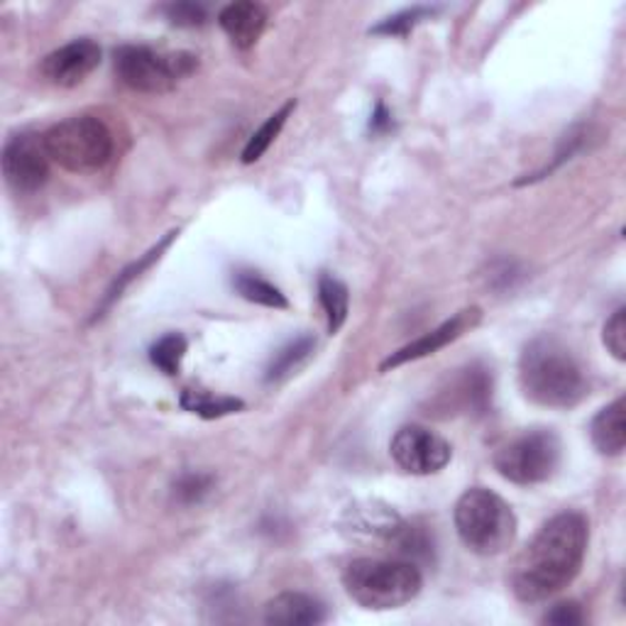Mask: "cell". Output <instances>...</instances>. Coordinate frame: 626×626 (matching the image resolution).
I'll list each match as a JSON object with an SVG mask.
<instances>
[{
  "label": "cell",
  "instance_id": "1",
  "mask_svg": "<svg viewBox=\"0 0 626 626\" xmlns=\"http://www.w3.org/2000/svg\"><path fill=\"white\" fill-rule=\"evenodd\" d=\"M590 541V524L580 511H560L536 531L514 560L511 593L526 605L544 603L578 578Z\"/></svg>",
  "mask_w": 626,
  "mask_h": 626
},
{
  "label": "cell",
  "instance_id": "2",
  "mask_svg": "<svg viewBox=\"0 0 626 626\" xmlns=\"http://www.w3.org/2000/svg\"><path fill=\"white\" fill-rule=\"evenodd\" d=\"M519 385L526 399L548 409H570L580 404L587 391L580 362L554 336H538L524 348Z\"/></svg>",
  "mask_w": 626,
  "mask_h": 626
},
{
  "label": "cell",
  "instance_id": "3",
  "mask_svg": "<svg viewBox=\"0 0 626 626\" xmlns=\"http://www.w3.org/2000/svg\"><path fill=\"white\" fill-rule=\"evenodd\" d=\"M342 587L362 609L387 612L409 605L421 593L424 578L419 566L409 560L358 558L342 570Z\"/></svg>",
  "mask_w": 626,
  "mask_h": 626
},
{
  "label": "cell",
  "instance_id": "4",
  "mask_svg": "<svg viewBox=\"0 0 626 626\" xmlns=\"http://www.w3.org/2000/svg\"><path fill=\"white\" fill-rule=\"evenodd\" d=\"M456 531L477 556H499L517 538L514 509L487 487H473L456 505Z\"/></svg>",
  "mask_w": 626,
  "mask_h": 626
},
{
  "label": "cell",
  "instance_id": "5",
  "mask_svg": "<svg viewBox=\"0 0 626 626\" xmlns=\"http://www.w3.org/2000/svg\"><path fill=\"white\" fill-rule=\"evenodd\" d=\"M49 159L73 175H91L103 169L113 157V135L103 120L73 116L44 132Z\"/></svg>",
  "mask_w": 626,
  "mask_h": 626
},
{
  "label": "cell",
  "instance_id": "6",
  "mask_svg": "<svg viewBox=\"0 0 626 626\" xmlns=\"http://www.w3.org/2000/svg\"><path fill=\"white\" fill-rule=\"evenodd\" d=\"M113 67L118 79L138 93H167L196 69V57L187 52L162 54L142 44L116 49Z\"/></svg>",
  "mask_w": 626,
  "mask_h": 626
},
{
  "label": "cell",
  "instance_id": "7",
  "mask_svg": "<svg viewBox=\"0 0 626 626\" xmlns=\"http://www.w3.org/2000/svg\"><path fill=\"white\" fill-rule=\"evenodd\" d=\"M495 470L514 485H541L560 465V440L554 431L538 428L509 440L495 453Z\"/></svg>",
  "mask_w": 626,
  "mask_h": 626
},
{
  "label": "cell",
  "instance_id": "8",
  "mask_svg": "<svg viewBox=\"0 0 626 626\" xmlns=\"http://www.w3.org/2000/svg\"><path fill=\"white\" fill-rule=\"evenodd\" d=\"M391 460L409 475H436L453 458V448L444 436L426 426H401L389 444Z\"/></svg>",
  "mask_w": 626,
  "mask_h": 626
},
{
  "label": "cell",
  "instance_id": "9",
  "mask_svg": "<svg viewBox=\"0 0 626 626\" xmlns=\"http://www.w3.org/2000/svg\"><path fill=\"white\" fill-rule=\"evenodd\" d=\"M49 162L44 135L18 132L3 147V175L18 193L40 191L49 179Z\"/></svg>",
  "mask_w": 626,
  "mask_h": 626
},
{
  "label": "cell",
  "instance_id": "10",
  "mask_svg": "<svg viewBox=\"0 0 626 626\" xmlns=\"http://www.w3.org/2000/svg\"><path fill=\"white\" fill-rule=\"evenodd\" d=\"M98 64H101V47L89 37H81L49 52L42 59L40 73L59 89H73L89 79Z\"/></svg>",
  "mask_w": 626,
  "mask_h": 626
},
{
  "label": "cell",
  "instance_id": "11",
  "mask_svg": "<svg viewBox=\"0 0 626 626\" xmlns=\"http://www.w3.org/2000/svg\"><path fill=\"white\" fill-rule=\"evenodd\" d=\"M480 318H483V311L477 309V306H473V309L458 311L456 316L448 318V321H444L438 328L428 330L426 336L411 340L409 346L399 348L397 352H391L389 358L382 365H379V370L389 372L399 365H407L411 360H421V358H428V355H436L440 348L450 346L453 340H458L460 336L468 334V330H473L477 324H480Z\"/></svg>",
  "mask_w": 626,
  "mask_h": 626
},
{
  "label": "cell",
  "instance_id": "12",
  "mask_svg": "<svg viewBox=\"0 0 626 626\" xmlns=\"http://www.w3.org/2000/svg\"><path fill=\"white\" fill-rule=\"evenodd\" d=\"M218 22L232 44L238 49H250L267 28V10L260 3L242 0V3H230L220 10Z\"/></svg>",
  "mask_w": 626,
  "mask_h": 626
},
{
  "label": "cell",
  "instance_id": "13",
  "mask_svg": "<svg viewBox=\"0 0 626 626\" xmlns=\"http://www.w3.org/2000/svg\"><path fill=\"white\" fill-rule=\"evenodd\" d=\"M326 605L306 593H281L265 605V622L277 626H311L326 622Z\"/></svg>",
  "mask_w": 626,
  "mask_h": 626
},
{
  "label": "cell",
  "instance_id": "14",
  "mask_svg": "<svg viewBox=\"0 0 626 626\" xmlns=\"http://www.w3.org/2000/svg\"><path fill=\"white\" fill-rule=\"evenodd\" d=\"M590 436L595 448L603 453V456L617 458L624 453L626 446V404L624 397H617L612 404H607L605 409H599V414L590 424Z\"/></svg>",
  "mask_w": 626,
  "mask_h": 626
},
{
  "label": "cell",
  "instance_id": "15",
  "mask_svg": "<svg viewBox=\"0 0 626 626\" xmlns=\"http://www.w3.org/2000/svg\"><path fill=\"white\" fill-rule=\"evenodd\" d=\"M387 541L395 548L397 558L409 560L414 566H419V563H434V536L424 524L397 521L395 529L387 534Z\"/></svg>",
  "mask_w": 626,
  "mask_h": 626
},
{
  "label": "cell",
  "instance_id": "16",
  "mask_svg": "<svg viewBox=\"0 0 626 626\" xmlns=\"http://www.w3.org/2000/svg\"><path fill=\"white\" fill-rule=\"evenodd\" d=\"M450 397L463 411L487 414L489 404H493V375L480 365L468 367V370L456 379V387H453Z\"/></svg>",
  "mask_w": 626,
  "mask_h": 626
},
{
  "label": "cell",
  "instance_id": "17",
  "mask_svg": "<svg viewBox=\"0 0 626 626\" xmlns=\"http://www.w3.org/2000/svg\"><path fill=\"white\" fill-rule=\"evenodd\" d=\"M318 299H321L328 318V334L334 336L342 328V324H346L350 311L348 287L334 275H321V279H318Z\"/></svg>",
  "mask_w": 626,
  "mask_h": 626
},
{
  "label": "cell",
  "instance_id": "18",
  "mask_svg": "<svg viewBox=\"0 0 626 626\" xmlns=\"http://www.w3.org/2000/svg\"><path fill=\"white\" fill-rule=\"evenodd\" d=\"M179 404L181 409H187L196 416H203V419H220V416L238 414L240 409H245L242 399L216 397L211 391H201V389H183Z\"/></svg>",
  "mask_w": 626,
  "mask_h": 626
},
{
  "label": "cell",
  "instance_id": "19",
  "mask_svg": "<svg viewBox=\"0 0 626 626\" xmlns=\"http://www.w3.org/2000/svg\"><path fill=\"white\" fill-rule=\"evenodd\" d=\"M175 238H177V232H169V236H167L162 242L155 245V248H152L150 252H147L145 257H140L138 262H132L128 269H122V272L118 275V279L113 281V287L108 289L103 304L98 306V311H96V316H93V321H96V318H101V316L108 311V306L113 304L116 299H120V297H122V291H126V289L132 285L135 279H138L142 272H147V269H150V267L159 260V257H162V252L169 248V242L175 240Z\"/></svg>",
  "mask_w": 626,
  "mask_h": 626
},
{
  "label": "cell",
  "instance_id": "20",
  "mask_svg": "<svg viewBox=\"0 0 626 626\" xmlns=\"http://www.w3.org/2000/svg\"><path fill=\"white\" fill-rule=\"evenodd\" d=\"M294 110H297V101H287L285 106L277 110V113H272L262 122L260 130H257L252 138L248 140V145H245V150H242V162L245 165L257 162V159H260L269 150V145L277 140V135L281 132V128L287 126V120H289Z\"/></svg>",
  "mask_w": 626,
  "mask_h": 626
},
{
  "label": "cell",
  "instance_id": "21",
  "mask_svg": "<svg viewBox=\"0 0 626 626\" xmlns=\"http://www.w3.org/2000/svg\"><path fill=\"white\" fill-rule=\"evenodd\" d=\"M232 287H236L242 299L267 306V309H287L289 306L285 294L255 272H236L232 275Z\"/></svg>",
  "mask_w": 626,
  "mask_h": 626
},
{
  "label": "cell",
  "instance_id": "22",
  "mask_svg": "<svg viewBox=\"0 0 626 626\" xmlns=\"http://www.w3.org/2000/svg\"><path fill=\"white\" fill-rule=\"evenodd\" d=\"M314 348H316V340L311 336H299L291 342H287L285 348L275 352L272 362H269L267 375H265L267 382H279L281 377H287L289 372L297 370V367L314 352Z\"/></svg>",
  "mask_w": 626,
  "mask_h": 626
},
{
  "label": "cell",
  "instance_id": "23",
  "mask_svg": "<svg viewBox=\"0 0 626 626\" xmlns=\"http://www.w3.org/2000/svg\"><path fill=\"white\" fill-rule=\"evenodd\" d=\"M187 348L189 342L181 334H167L150 348V360L157 370L175 377L181 370V360L183 355H187Z\"/></svg>",
  "mask_w": 626,
  "mask_h": 626
},
{
  "label": "cell",
  "instance_id": "24",
  "mask_svg": "<svg viewBox=\"0 0 626 626\" xmlns=\"http://www.w3.org/2000/svg\"><path fill=\"white\" fill-rule=\"evenodd\" d=\"M434 12H436V8H424V6L401 10V12H397V16L387 18L385 22L375 24L370 32L372 34H409V30L414 28V24H419L421 20L431 18Z\"/></svg>",
  "mask_w": 626,
  "mask_h": 626
},
{
  "label": "cell",
  "instance_id": "25",
  "mask_svg": "<svg viewBox=\"0 0 626 626\" xmlns=\"http://www.w3.org/2000/svg\"><path fill=\"white\" fill-rule=\"evenodd\" d=\"M213 487V477L203 473H187L181 475L175 485V497L181 505H193V501H201Z\"/></svg>",
  "mask_w": 626,
  "mask_h": 626
},
{
  "label": "cell",
  "instance_id": "26",
  "mask_svg": "<svg viewBox=\"0 0 626 626\" xmlns=\"http://www.w3.org/2000/svg\"><path fill=\"white\" fill-rule=\"evenodd\" d=\"M603 342L619 362L626 360V311L624 309H617L605 324Z\"/></svg>",
  "mask_w": 626,
  "mask_h": 626
},
{
  "label": "cell",
  "instance_id": "27",
  "mask_svg": "<svg viewBox=\"0 0 626 626\" xmlns=\"http://www.w3.org/2000/svg\"><path fill=\"white\" fill-rule=\"evenodd\" d=\"M162 12L171 24H177V28H201L206 22V8L196 3H171L165 6Z\"/></svg>",
  "mask_w": 626,
  "mask_h": 626
},
{
  "label": "cell",
  "instance_id": "28",
  "mask_svg": "<svg viewBox=\"0 0 626 626\" xmlns=\"http://www.w3.org/2000/svg\"><path fill=\"white\" fill-rule=\"evenodd\" d=\"M544 622L556 626H578L585 622V612L578 603H560L550 612H546Z\"/></svg>",
  "mask_w": 626,
  "mask_h": 626
},
{
  "label": "cell",
  "instance_id": "29",
  "mask_svg": "<svg viewBox=\"0 0 626 626\" xmlns=\"http://www.w3.org/2000/svg\"><path fill=\"white\" fill-rule=\"evenodd\" d=\"M391 126H395V120H391V113L387 110V106L385 103H377L375 113H372V120H370V130L379 135V132L391 130Z\"/></svg>",
  "mask_w": 626,
  "mask_h": 626
}]
</instances>
